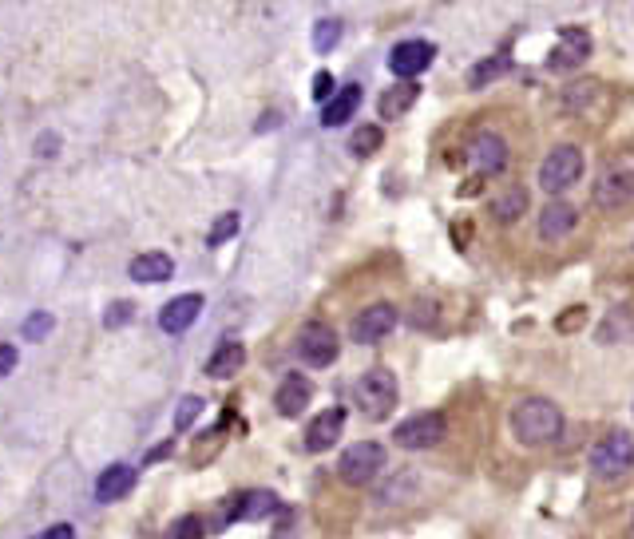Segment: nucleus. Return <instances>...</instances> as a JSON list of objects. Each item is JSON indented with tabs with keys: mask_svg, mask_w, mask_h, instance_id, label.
<instances>
[{
	"mask_svg": "<svg viewBox=\"0 0 634 539\" xmlns=\"http://www.w3.org/2000/svg\"><path fill=\"white\" fill-rule=\"evenodd\" d=\"M559 429H563V413H559V405H551L547 397H528V401H520L516 413H512V432H516V440L528 444V448L551 444V440L559 436Z\"/></svg>",
	"mask_w": 634,
	"mask_h": 539,
	"instance_id": "nucleus-1",
	"label": "nucleus"
},
{
	"mask_svg": "<svg viewBox=\"0 0 634 539\" xmlns=\"http://www.w3.org/2000/svg\"><path fill=\"white\" fill-rule=\"evenodd\" d=\"M353 397H357V409H361L369 421H385V417L397 409V377H393L389 369H369V373L357 381Z\"/></svg>",
	"mask_w": 634,
	"mask_h": 539,
	"instance_id": "nucleus-2",
	"label": "nucleus"
},
{
	"mask_svg": "<svg viewBox=\"0 0 634 539\" xmlns=\"http://www.w3.org/2000/svg\"><path fill=\"white\" fill-rule=\"evenodd\" d=\"M591 468L603 476V480H615L623 472L634 468V436L627 429L607 432L595 448H591Z\"/></svg>",
	"mask_w": 634,
	"mask_h": 539,
	"instance_id": "nucleus-3",
	"label": "nucleus"
},
{
	"mask_svg": "<svg viewBox=\"0 0 634 539\" xmlns=\"http://www.w3.org/2000/svg\"><path fill=\"white\" fill-rule=\"evenodd\" d=\"M579 175H583V155H579V147L559 143V147L543 159V167H539V187H543L547 195H563Z\"/></svg>",
	"mask_w": 634,
	"mask_h": 539,
	"instance_id": "nucleus-4",
	"label": "nucleus"
},
{
	"mask_svg": "<svg viewBox=\"0 0 634 539\" xmlns=\"http://www.w3.org/2000/svg\"><path fill=\"white\" fill-rule=\"evenodd\" d=\"M381 464H385V448L373 444V440H357V444H349V448L341 452L337 472H341L345 484L361 488V484H369V480L381 472Z\"/></svg>",
	"mask_w": 634,
	"mask_h": 539,
	"instance_id": "nucleus-5",
	"label": "nucleus"
},
{
	"mask_svg": "<svg viewBox=\"0 0 634 539\" xmlns=\"http://www.w3.org/2000/svg\"><path fill=\"white\" fill-rule=\"evenodd\" d=\"M444 417L440 413H417V417H409V421H401L397 432H393V440L401 444V448H409V452H421V448H436L440 440H444Z\"/></svg>",
	"mask_w": 634,
	"mask_h": 539,
	"instance_id": "nucleus-6",
	"label": "nucleus"
},
{
	"mask_svg": "<svg viewBox=\"0 0 634 539\" xmlns=\"http://www.w3.org/2000/svg\"><path fill=\"white\" fill-rule=\"evenodd\" d=\"M298 357L314 369H325L337 361V333L325 322H310L298 333Z\"/></svg>",
	"mask_w": 634,
	"mask_h": 539,
	"instance_id": "nucleus-7",
	"label": "nucleus"
},
{
	"mask_svg": "<svg viewBox=\"0 0 634 539\" xmlns=\"http://www.w3.org/2000/svg\"><path fill=\"white\" fill-rule=\"evenodd\" d=\"M436 60V48L432 40H405L389 52V72L401 76V80H417L424 68Z\"/></svg>",
	"mask_w": 634,
	"mask_h": 539,
	"instance_id": "nucleus-8",
	"label": "nucleus"
},
{
	"mask_svg": "<svg viewBox=\"0 0 634 539\" xmlns=\"http://www.w3.org/2000/svg\"><path fill=\"white\" fill-rule=\"evenodd\" d=\"M393 325H397V310L389 306V302H377V306H369V310H361L353 325H349V337L357 341V345H373V341H381L385 333H393Z\"/></svg>",
	"mask_w": 634,
	"mask_h": 539,
	"instance_id": "nucleus-9",
	"label": "nucleus"
},
{
	"mask_svg": "<svg viewBox=\"0 0 634 539\" xmlns=\"http://www.w3.org/2000/svg\"><path fill=\"white\" fill-rule=\"evenodd\" d=\"M634 199V171H615V175H603L595 183V207L599 211H619Z\"/></svg>",
	"mask_w": 634,
	"mask_h": 539,
	"instance_id": "nucleus-10",
	"label": "nucleus"
},
{
	"mask_svg": "<svg viewBox=\"0 0 634 539\" xmlns=\"http://www.w3.org/2000/svg\"><path fill=\"white\" fill-rule=\"evenodd\" d=\"M587 56H591V36L583 28H563L559 32V48L551 52V68L567 72V68H579Z\"/></svg>",
	"mask_w": 634,
	"mask_h": 539,
	"instance_id": "nucleus-11",
	"label": "nucleus"
},
{
	"mask_svg": "<svg viewBox=\"0 0 634 539\" xmlns=\"http://www.w3.org/2000/svg\"><path fill=\"white\" fill-rule=\"evenodd\" d=\"M199 314H203V294H183V298H175L159 310V329L163 333H183V329L195 325Z\"/></svg>",
	"mask_w": 634,
	"mask_h": 539,
	"instance_id": "nucleus-12",
	"label": "nucleus"
},
{
	"mask_svg": "<svg viewBox=\"0 0 634 539\" xmlns=\"http://www.w3.org/2000/svg\"><path fill=\"white\" fill-rule=\"evenodd\" d=\"M310 397H314V385H310L302 373H290V377L278 385L274 405H278L282 417H302V409L310 405Z\"/></svg>",
	"mask_w": 634,
	"mask_h": 539,
	"instance_id": "nucleus-13",
	"label": "nucleus"
},
{
	"mask_svg": "<svg viewBox=\"0 0 634 539\" xmlns=\"http://www.w3.org/2000/svg\"><path fill=\"white\" fill-rule=\"evenodd\" d=\"M472 159H476V167H480L484 175H500V171L508 167V143H504L500 135L484 131V135H476V143H472Z\"/></svg>",
	"mask_w": 634,
	"mask_h": 539,
	"instance_id": "nucleus-14",
	"label": "nucleus"
},
{
	"mask_svg": "<svg viewBox=\"0 0 634 539\" xmlns=\"http://www.w3.org/2000/svg\"><path fill=\"white\" fill-rule=\"evenodd\" d=\"M270 512H278V500H274V492H246L242 500H234L230 504V512L222 516V528L226 524H234V520H266Z\"/></svg>",
	"mask_w": 634,
	"mask_h": 539,
	"instance_id": "nucleus-15",
	"label": "nucleus"
},
{
	"mask_svg": "<svg viewBox=\"0 0 634 539\" xmlns=\"http://www.w3.org/2000/svg\"><path fill=\"white\" fill-rule=\"evenodd\" d=\"M341 425H345V409H325V413H317V421L306 429V448H310V452L333 448L337 436H341Z\"/></svg>",
	"mask_w": 634,
	"mask_h": 539,
	"instance_id": "nucleus-16",
	"label": "nucleus"
},
{
	"mask_svg": "<svg viewBox=\"0 0 634 539\" xmlns=\"http://www.w3.org/2000/svg\"><path fill=\"white\" fill-rule=\"evenodd\" d=\"M575 222H579L575 207L555 199V203H547V207L539 211V234H543V238H563V234L575 230Z\"/></svg>",
	"mask_w": 634,
	"mask_h": 539,
	"instance_id": "nucleus-17",
	"label": "nucleus"
},
{
	"mask_svg": "<svg viewBox=\"0 0 634 539\" xmlns=\"http://www.w3.org/2000/svg\"><path fill=\"white\" fill-rule=\"evenodd\" d=\"M131 488H135V468L131 464H111L104 476H100V484H96V496L104 504H111V500H123Z\"/></svg>",
	"mask_w": 634,
	"mask_h": 539,
	"instance_id": "nucleus-18",
	"label": "nucleus"
},
{
	"mask_svg": "<svg viewBox=\"0 0 634 539\" xmlns=\"http://www.w3.org/2000/svg\"><path fill=\"white\" fill-rule=\"evenodd\" d=\"M417 96H421L417 80H401V84H393L389 92H381V115H385V119H401L405 111L417 104Z\"/></svg>",
	"mask_w": 634,
	"mask_h": 539,
	"instance_id": "nucleus-19",
	"label": "nucleus"
},
{
	"mask_svg": "<svg viewBox=\"0 0 634 539\" xmlns=\"http://www.w3.org/2000/svg\"><path fill=\"white\" fill-rule=\"evenodd\" d=\"M171 274H175V262H171L167 254H159V250L139 254V258L131 262V278H135V282H167Z\"/></svg>",
	"mask_w": 634,
	"mask_h": 539,
	"instance_id": "nucleus-20",
	"label": "nucleus"
},
{
	"mask_svg": "<svg viewBox=\"0 0 634 539\" xmlns=\"http://www.w3.org/2000/svg\"><path fill=\"white\" fill-rule=\"evenodd\" d=\"M242 365H246V349H242L238 341H226V345L214 349V357L207 361V373H211L214 381H226V377H234Z\"/></svg>",
	"mask_w": 634,
	"mask_h": 539,
	"instance_id": "nucleus-21",
	"label": "nucleus"
},
{
	"mask_svg": "<svg viewBox=\"0 0 634 539\" xmlns=\"http://www.w3.org/2000/svg\"><path fill=\"white\" fill-rule=\"evenodd\" d=\"M357 104H361V88H357V84L341 88V92H337V96L325 104V111H321V123H325V127H341V123H345V119L357 111Z\"/></svg>",
	"mask_w": 634,
	"mask_h": 539,
	"instance_id": "nucleus-22",
	"label": "nucleus"
},
{
	"mask_svg": "<svg viewBox=\"0 0 634 539\" xmlns=\"http://www.w3.org/2000/svg\"><path fill=\"white\" fill-rule=\"evenodd\" d=\"M508 56H492V60H480L472 72H468V88H484V84H492L496 76H504L508 72Z\"/></svg>",
	"mask_w": 634,
	"mask_h": 539,
	"instance_id": "nucleus-23",
	"label": "nucleus"
},
{
	"mask_svg": "<svg viewBox=\"0 0 634 539\" xmlns=\"http://www.w3.org/2000/svg\"><path fill=\"white\" fill-rule=\"evenodd\" d=\"M381 143H385V135H381V127H377V123H365V127H357V131H353V139H349V147H353V155H357V159L373 155Z\"/></svg>",
	"mask_w": 634,
	"mask_h": 539,
	"instance_id": "nucleus-24",
	"label": "nucleus"
},
{
	"mask_svg": "<svg viewBox=\"0 0 634 539\" xmlns=\"http://www.w3.org/2000/svg\"><path fill=\"white\" fill-rule=\"evenodd\" d=\"M337 40H341V20H337V16L317 20L314 24V48L317 52H333V48H337Z\"/></svg>",
	"mask_w": 634,
	"mask_h": 539,
	"instance_id": "nucleus-25",
	"label": "nucleus"
},
{
	"mask_svg": "<svg viewBox=\"0 0 634 539\" xmlns=\"http://www.w3.org/2000/svg\"><path fill=\"white\" fill-rule=\"evenodd\" d=\"M524 207H528V195H524L520 187H512L508 195L496 199V218H500V222H512V218L524 215Z\"/></svg>",
	"mask_w": 634,
	"mask_h": 539,
	"instance_id": "nucleus-26",
	"label": "nucleus"
},
{
	"mask_svg": "<svg viewBox=\"0 0 634 539\" xmlns=\"http://www.w3.org/2000/svg\"><path fill=\"white\" fill-rule=\"evenodd\" d=\"M238 234V215H222L218 222L211 226V234H207V242L211 246H222V242H230Z\"/></svg>",
	"mask_w": 634,
	"mask_h": 539,
	"instance_id": "nucleus-27",
	"label": "nucleus"
},
{
	"mask_svg": "<svg viewBox=\"0 0 634 539\" xmlns=\"http://www.w3.org/2000/svg\"><path fill=\"white\" fill-rule=\"evenodd\" d=\"M167 539H203V520L199 516H183V520H175L171 524V532Z\"/></svg>",
	"mask_w": 634,
	"mask_h": 539,
	"instance_id": "nucleus-28",
	"label": "nucleus"
},
{
	"mask_svg": "<svg viewBox=\"0 0 634 539\" xmlns=\"http://www.w3.org/2000/svg\"><path fill=\"white\" fill-rule=\"evenodd\" d=\"M52 325H56L52 314H32V318L24 322V337H28V341H44V337L52 333Z\"/></svg>",
	"mask_w": 634,
	"mask_h": 539,
	"instance_id": "nucleus-29",
	"label": "nucleus"
},
{
	"mask_svg": "<svg viewBox=\"0 0 634 539\" xmlns=\"http://www.w3.org/2000/svg\"><path fill=\"white\" fill-rule=\"evenodd\" d=\"M203 413V397H183L179 413H175V429H191V421Z\"/></svg>",
	"mask_w": 634,
	"mask_h": 539,
	"instance_id": "nucleus-30",
	"label": "nucleus"
},
{
	"mask_svg": "<svg viewBox=\"0 0 634 539\" xmlns=\"http://www.w3.org/2000/svg\"><path fill=\"white\" fill-rule=\"evenodd\" d=\"M127 318H131V302H115V306L104 314V325L107 329H115V325H123Z\"/></svg>",
	"mask_w": 634,
	"mask_h": 539,
	"instance_id": "nucleus-31",
	"label": "nucleus"
},
{
	"mask_svg": "<svg viewBox=\"0 0 634 539\" xmlns=\"http://www.w3.org/2000/svg\"><path fill=\"white\" fill-rule=\"evenodd\" d=\"M329 92H333V76H329V72H317V80H314V100H329Z\"/></svg>",
	"mask_w": 634,
	"mask_h": 539,
	"instance_id": "nucleus-32",
	"label": "nucleus"
},
{
	"mask_svg": "<svg viewBox=\"0 0 634 539\" xmlns=\"http://www.w3.org/2000/svg\"><path fill=\"white\" fill-rule=\"evenodd\" d=\"M16 369V349L12 345H0V377H8Z\"/></svg>",
	"mask_w": 634,
	"mask_h": 539,
	"instance_id": "nucleus-33",
	"label": "nucleus"
},
{
	"mask_svg": "<svg viewBox=\"0 0 634 539\" xmlns=\"http://www.w3.org/2000/svg\"><path fill=\"white\" fill-rule=\"evenodd\" d=\"M40 539H76V532H72V524H52Z\"/></svg>",
	"mask_w": 634,
	"mask_h": 539,
	"instance_id": "nucleus-34",
	"label": "nucleus"
},
{
	"mask_svg": "<svg viewBox=\"0 0 634 539\" xmlns=\"http://www.w3.org/2000/svg\"><path fill=\"white\" fill-rule=\"evenodd\" d=\"M56 135H40V155H56Z\"/></svg>",
	"mask_w": 634,
	"mask_h": 539,
	"instance_id": "nucleus-35",
	"label": "nucleus"
}]
</instances>
